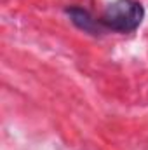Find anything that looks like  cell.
Masks as SVG:
<instances>
[{
  "instance_id": "6da1fadb",
  "label": "cell",
  "mask_w": 148,
  "mask_h": 150,
  "mask_svg": "<svg viewBox=\"0 0 148 150\" xmlns=\"http://www.w3.org/2000/svg\"><path fill=\"white\" fill-rule=\"evenodd\" d=\"M145 16V9L136 0H115L105 9L101 25L108 30L129 33L134 32Z\"/></svg>"
},
{
  "instance_id": "7a4b0ae2",
  "label": "cell",
  "mask_w": 148,
  "mask_h": 150,
  "mask_svg": "<svg viewBox=\"0 0 148 150\" xmlns=\"http://www.w3.org/2000/svg\"><path fill=\"white\" fill-rule=\"evenodd\" d=\"M66 14L70 16L72 23H73L77 28L91 33V35H99L103 32V25L101 21H96L89 11L85 9H80V7H68L66 9Z\"/></svg>"
}]
</instances>
